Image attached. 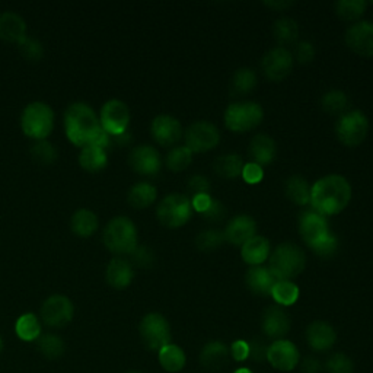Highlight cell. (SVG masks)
Listing matches in <instances>:
<instances>
[{
	"label": "cell",
	"mask_w": 373,
	"mask_h": 373,
	"mask_svg": "<svg viewBox=\"0 0 373 373\" xmlns=\"http://www.w3.org/2000/svg\"><path fill=\"white\" fill-rule=\"evenodd\" d=\"M65 131L67 139L79 147L95 145L106 149L110 145V136L102 130L99 117L85 102L69 105L65 113Z\"/></svg>",
	"instance_id": "1"
},
{
	"label": "cell",
	"mask_w": 373,
	"mask_h": 373,
	"mask_svg": "<svg viewBox=\"0 0 373 373\" xmlns=\"http://www.w3.org/2000/svg\"><path fill=\"white\" fill-rule=\"evenodd\" d=\"M352 185L341 175L333 174L318 179L311 186V206L323 216H334L349 206Z\"/></svg>",
	"instance_id": "2"
},
{
	"label": "cell",
	"mask_w": 373,
	"mask_h": 373,
	"mask_svg": "<svg viewBox=\"0 0 373 373\" xmlns=\"http://www.w3.org/2000/svg\"><path fill=\"white\" fill-rule=\"evenodd\" d=\"M104 244L111 252L124 255L138 248V228L126 216L114 218L104 229Z\"/></svg>",
	"instance_id": "3"
},
{
	"label": "cell",
	"mask_w": 373,
	"mask_h": 373,
	"mask_svg": "<svg viewBox=\"0 0 373 373\" xmlns=\"http://www.w3.org/2000/svg\"><path fill=\"white\" fill-rule=\"evenodd\" d=\"M306 265V254L293 243L279 245L270 254V270L279 280H290L299 276Z\"/></svg>",
	"instance_id": "4"
},
{
	"label": "cell",
	"mask_w": 373,
	"mask_h": 373,
	"mask_svg": "<svg viewBox=\"0 0 373 373\" xmlns=\"http://www.w3.org/2000/svg\"><path fill=\"white\" fill-rule=\"evenodd\" d=\"M21 127L25 135L35 142L45 140L55 128V113L45 102H31L22 113Z\"/></svg>",
	"instance_id": "5"
},
{
	"label": "cell",
	"mask_w": 373,
	"mask_h": 373,
	"mask_svg": "<svg viewBox=\"0 0 373 373\" xmlns=\"http://www.w3.org/2000/svg\"><path fill=\"white\" fill-rule=\"evenodd\" d=\"M264 111L258 102H235L225 111V124L230 131L245 133L262 123Z\"/></svg>",
	"instance_id": "6"
},
{
	"label": "cell",
	"mask_w": 373,
	"mask_h": 373,
	"mask_svg": "<svg viewBox=\"0 0 373 373\" xmlns=\"http://www.w3.org/2000/svg\"><path fill=\"white\" fill-rule=\"evenodd\" d=\"M193 215L190 199L182 194H169L157 206L156 216L164 226L175 229L184 226Z\"/></svg>",
	"instance_id": "7"
},
{
	"label": "cell",
	"mask_w": 373,
	"mask_h": 373,
	"mask_svg": "<svg viewBox=\"0 0 373 373\" xmlns=\"http://www.w3.org/2000/svg\"><path fill=\"white\" fill-rule=\"evenodd\" d=\"M335 133H337L338 140L343 145L349 146V147L359 146L367 138L369 120L359 110L345 113L337 121Z\"/></svg>",
	"instance_id": "8"
},
{
	"label": "cell",
	"mask_w": 373,
	"mask_h": 373,
	"mask_svg": "<svg viewBox=\"0 0 373 373\" xmlns=\"http://www.w3.org/2000/svg\"><path fill=\"white\" fill-rule=\"evenodd\" d=\"M140 335L149 350L159 352L171 344V328L161 313H147L140 323Z\"/></svg>",
	"instance_id": "9"
},
{
	"label": "cell",
	"mask_w": 373,
	"mask_h": 373,
	"mask_svg": "<svg viewBox=\"0 0 373 373\" xmlns=\"http://www.w3.org/2000/svg\"><path fill=\"white\" fill-rule=\"evenodd\" d=\"M99 123L108 136H120L127 131L130 123V110L126 102L120 99L106 101L99 113Z\"/></svg>",
	"instance_id": "10"
},
{
	"label": "cell",
	"mask_w": 373,
	"mask_h": 373,
	"mask_svg": "<svg viewBox=\"0 0 373 373\" xmlns=\"http://www.w3.org/2000/svg\"><path fill=\"white\" fill-rule=\"evenodd\" d=\"M221 142V133L215 124L208 121H197L185 131V146L193 153L208 152Z\"/></svg>",
	"instance_id": "11"
},
{
	"label": "cell",
	"mask_w": 373,
	"mask_h": 373,
	"mask_svg": "<svg viewBox=\"0 0 373 373\" xmlns=\"http://www.w3.org/2000/svg\"><path fill=\"white\" fill-rule=\"evenodd\" d=\"M299 232L305 244L313 250L333 233L325 216L319 215L313 208L305 210L299 218Z\"/></svg>",
	"instance_id": "12"
},
{
	"label": "cell",
	"mask_w": 373,
	"mask_h": 373,
	"mask_svg": "<svg viewBox=\"0 0 373 373\" xmlns=\"http://www.w3.org/2000/svg\"><path fill=\"white\" fill-rule=\"evenodd\" d=\"M262 72L273 82H282L293 69V55L284 47H276L262 57Z\"/></svg>",
	"instance_id": "13"
},
{
	"label": "cell",
	"mask_w": 373,
	"mask_h": 373,
	"mask_svg": "<svg viewBox=\"0 0 373 373\" xmlns=\"http://www.w3.org/2000/svg\"><path fill=\"white\" fill-rule=\"evenodd\" d=\"M73 304L69 298L63 295L50 296L41 308L43 321L50 327H63L69 324L73 318Z\"/></svg>",
	"instance_id": "14"
},
{
	"label": "cell",
	"mask_w": 373,
	"mask_h": 373,
	"mask_svg": "<svg viewBox=\"0 0 373 373\" xmlns=\"http://www.w3.org/2000/svg\"><path fill=\"white\" fill-rule=\"evenodd\" d=\"M299 350L295 344L289 340H276L272 345H269L267 360L270 364L282 372H290L295 369L299 363Z\"/></svg>",
	"instance_id": "15"
},
{
	"label": "cell",
	"mask_w": 373,
	"mask_h": 373,
	"mask_svg": "<svg viewBox=\"0 0 373 373\" xmlns=\"http://www.w3.org/2000/svg\"><path fill=\"white\" fill-rule=\"evenodd\" d=\"M345 44L362 57H373V23L363 21L345 33Z\"/></svg>",
	"instance_id": "16"
},
{
	"label": "cell",
	"mask_w": 373,
	"mask_h": 373,
	"mask_svg": "<svg viewBox=\"0 0 373 373\" xmlns=\"http://www.w3.org/2000/svg\"><path fill=\"white\" fill-rule=\"evenodd\" d=\"M128 164L138 174L147 177L156 175L162 167L161 156L153 146L149 145H142L133 149L128 157Z\"/></svg>",
	"instance_id": "17"
},
{
	"label": "cell",
	"mask_w": 373,
	"mask_h": 373,
	"mask_svg": "<svg viewBox=\"0 0 373 373\" xmlns=\"http://www.w3.org/2000/svg\"><path fill=\"white\" fill-rule=\"evenodd\" d=\"M153 139L161 146H174L182 138V127L181 123L168 114H161L155 117L150 126Z\"/></svg>",
	"instance_id": "18"
},
{
	"label": "cell",
	"mask_w": 373,
	"mask_h": 373,
	"mask_svg": "<svg viewBox=\"0 0 373 373\" xmlns=\"http://www.w3.org/2000/svg\"><path fill=\"white\" fill-rule=\"evenodd\" d=\"M261 325L264 334L267 337L274 340H283L290 331V318L287 312L283 311L280 306H269L262 313Z\"/></svg>",
	"instance_id": "19"
},
{
	"label": "cell",
	"mask_w": 373,
	"mask_h": 373,
	"mask_svg": "<svg viewBox=\"0 0 373 373\" xmlns=\"http://www.w3.org/2000/svg\"><path fill=\"white\" fill-rule=\"evenodd\" d=\"M223 233H225L228 243L236 247L239 245L243 247L245 243L250 241L251 238L255 236L257 223L251 216H247V215L235 216L233 219L229 221Z\"/></svg>",
	"instance_id": "20"
},
{
	"label": "cell",
	"mask_w": 373,
	"mask_h": 373,
	"mask_svg": "<svg viewBox=\"0 0 373 373\" xmlns=\"http://www.w3.org/2000/svg\"><path fill=\"white\" fill-rule=\"evenodd\" d=\"M306 341L315 352H327L337 341V333L325 321H315L306 328Z\"/></svg>",
	"instance_id": "21"
},
{
	"label": "cell",
	"mask_w": 373,
	"mask_h": 373,
	"mask_svg": "<svg viewBox=\"0 0 373 373\" xmlns=\"http://www.w3.org/2000/svg\"><path fill=\"white\" fill-rule=\"evenodd\" d=\"M280 282L274 273L262 265H255L247 272L245 283L248 289L258 296H272V290L274 284Z\"/></svg>",
	"instance_id": "22"
},
{
	"label": "cell",
	"mask_w": 373,
	"mask_h": 373,
	"mask_svg": "<svg viewBox=\"0 0 373 373\" xmlns=\"http://www.w3.org/2000/svg\"><path fill=\"white\" fill-rule=\"evenodd\" d=\"M229 360L230 350L222 341H208L200 353V363L207 370H221L229 363Z\"/></svg>",
	"instance_id": "23"
},
{
	"label": "cell",
	"mask_w": 373,
	"mask_h": 373,
	"mask_svg": "<svg viewBox=\"0 0 373 373\" xmlns=\"http://www.w3.org/2000/svg\"><path fill=\"white\" fill-rule=\"evenodd\" d=\"M248 150L252 162L258 164L260 167H264L270 165L274 161L277 147L273 138L267 135H257L252 138Z\"/></svg>",
	"instance_id": "24"
},
{
	"label": "cell",
	"mask_w": 373,
	"mask_h": 373,
	"mask_svg": "<svg viewBox=\"0 0 373 373\" xmlns=\"http://www.w3.org/2000/svg\"><path fill=\"white\" fill-rule=\"evenodd\" d=\"M25 37L26 23L21 15L9 11L0 15V38L19 44Z\"/></svg>",
	"instance_id": "25"
},
{
	"label": "cell",
	"mask_w": 373,
	"mask_h": 373,
	"mask_svg": "<svg viewBox=\"0 0 373 373\" xmlns=\"http://www.w3.org/2000/svg\"><path fill=\"white\" fill-rule=\"evenodd\" d=\"M133 277H135V272H133L131 264L124 258H113L105 272L106 282L114 289H126Z\"/></svg>",
	"instance_id": "26"
},
{
	"label": "cell",
	"mask_w": 373,
	"mask_h": 373,
	"mask_svg": "<svg viewBox=\"0 0 373 373\" xmlns=\"http://www.w3.org/2000/svg\"><path fill=\"white\" fill-rule=\"evenodd\" d=\"M243 260L250 264L251 267H255V265H261L265 260L270 257V243L269 239H265L264 236L255 235L251 238L248 243L243 245L241 250Z\"/></svg>",
	"instance_id": "27"
},
{
	"label": "cell",
	"mask_w": 373,
	"mask_h": 373,
	"mask_svg": "<svg viewBox=\"0 0 373 373\" xmlns=\"http://www.w3.org/2000/svg\"><path fill=\"white\" fill-rule=\"evenodd\" d=\"M72 230L82 238H88L94 235L98 229V218L94 211L89 208H79L74 211V215L72 216L70 221Z\"/></svg>",
	"instance_id": "28"
},
{
	"label": "cell",
	"mask_w": 373,
	"mask_h": 373,
	"mask_svg": "<svg viewBox=\"0 0 373 373\" xmlns=\"http://www.w3.org/2000/svg\"><path fill=\"white\" fill-rule=\"evenodd\" d=\"M106 162H108V156H106L105 149L95 145L82 147V152L79 155V164L89 172H98L104 169Z\"/></svg>",
	"instance_id": "29"
},
{
	"label": "cell",
	"mask_w": 373,
	"mask_h": 373,
	"mask_svg": "<svg viewBox=\"0 0 373 373\" xmlns=\"http://www.w3.org/2000/svg\"><path fill=\"white\" fill-rule=\"evenodd\" d=\"M157 197V191L155 186L149 182H138L128 191V203L135 208H146L155 203Z\"/></svg>",
	"instance_id": "30"
},
{
	"label": "cell",
	"mask_w": 373,
	"mask_h": 373,
	"mask_svg": "<svg viewBox=\"0 0 373 373\" xmlns=\"http://www.w3.org/2000/svg\"><path fill=\"white\" fill-rule=\"evenodd\" d=\"M287 199L298 206H306L311 201V186L301 175H293L286 182Z\"/></svg>",
	"instance_id": "31"
},
{
	"label": "cell",
	"mask_w": 373,
	"mask_h": 373,
	"mask_svg": "<svg viewBox=\"0 0 373 373\" xmlns=\"http://www.w3.org/2000/svg\"><path fill=\"white\" fill-rule=\"evenodd\" d=\"M273 37L283 47L298 41L299 25L291 18H280L273 25Z\"/></svg>",
	"instance_id": "32"
},
{
	"label": "cell",
	"mask_w": 373,
	"mask_h": 373,
	"mask_svg": "<svg viewBox=\"0 0 373 373\" xmlns=\"http://www.w3.org/2000/svg\"><path fill=\"white\" fill-rule=\"evenodd\" d=\"M159 363L161 366L171 373H177L184 369L186 357L181 347L175 344H168L164 349L159 350Z\"/></svg>",
	"instance_id": "33"
},
{
	"label": "cell",
	"mask_w": 373,
	"mask_h": 373,
	"mask_svg": "<svg viewBox=\"0 0 373 373\" xmlns=\"http://www.w3.org/2000/svg\"><path fill=\"white\" fill-rule=\"evenodd\" d=\"M244 162L243 157L239 155L230 153V155H223L219 156L215 161V171L219 177L226 178V179H235L243 174Z\"/></svg>",
	"instance_id": "34"
},
{
	"label": "cell",
	"mask_w": 373,
	"mask_h": 373,
	"mask_svg": "<svg viewBox=\"0 0 373 373\" xmlns=\"http://www.w3.org/2000/svg\"><path fill=\"white\" fill-rule=\"evenodd\" d=\"M257 82H258V79H257L255 72L248 67H243L235 72L232 77V82H230V89L233 95L245 96L255 89Z\"/></svg>",
	"instance_id": "35"
},
{
	"label": "cell",
	"mask_w": 373,
	"mask_h": 373,
	"mask_svg": "<svg viewBox=\"0 0 373 373\" xmlns=\"http://www.w3.org/2000/svg\"><path fill=\"white\" fill-rule=\"evenodd\" d=\"M16 335L23 341H34L41 334V325L34 313H23L18 318L15 325Z\"/></svg>",
	"instance_id": "36"
},
{
	"label": "cell",
	"mask_w": 373,
	"mask_h": 373,
	"mask_svg": "<svg viewBox=\"0 0 373 373\" xmlns=\"http://www.w3.org/2000/svg\"><path fill=\"white\" fill-rule=\"evenodd\" d=\"M321 106L327 114L341 117L343 114H345V110L349 108V98L343 91L333 89L323 96Z\"/></svg>",
	"instance_id": "37"
},
{
	"label": "cell",
	"mask_w": 373,
	"mask_h": 373,
	"mask_svg": "<svg viewBox=\"0 0 373 373\" xmlns=\"http://www.w3.org/2000/svg\"><path fill=\"white\" fill-rule=\"evenodd\" d=\"M273 299L282 306H290L299 299V287L290 280H280L272 290Z\"/></svg>",
	"instance_id": "38"
},
{
	"label": "cell",
	"mask_w": 373,
	"mask_h": 373,
	"mask_svg": "<svg viewBox=\"0 0 373 373\" xmlns=\"http://www.w3.org/2000/svg\"><path fill=\"white\" fill-rule=\"evenodd\" d=\"M366 6L364 0H340L335 4V12L343 21L353 22L364 13Z\"/></svg>",
	"instance_id": "39"
},
{
	"label": "cell",
	"mask_w": 373,
	"mask_h": 373,
	"mask_svg": "<svg viewBox=\"0 0 373 373\" xmlns=\"http://www.w3.org/2000/svg\"><path fill=\"white\" fill-rule=\"evenodd\" d=\"M193 161V152L186 146H178L167 155V167L172 172H181L190 167Z\"/></svg>",
	"instance_id": "40"
},
{
	"label": "cell",
	"mask_w": 373,
	"mask_h": 373,
	"mask_svg": "<svg viewBox=\"0 0 373 373\" xmlns=\"http://www.w3.org/2000/svg\"><path fill=\"white\" fill-rule=\"evenodd\" d=\"M225 241H226V238H225V233L222 230L208 229V230H203L197 235L196 245L200 251L211 252V251L221 248Z\"/></svg>",
	"instance_id": "41"
},
{
	"label": "cell",
	"mask_w": 373,
	"mask_h": 373,
	"mask_svg": "<svg viewBox=\"0 0 373 373\" xmlns=\"http://www.w3.org/2000/svg\"><path fill=\"white\" fill-rule=\"evenodd\" d=\"M34 161L43 165H50L57 159V150L48 140H37L31 147Z\"/></svg>",
	"instance_id": "42"
},
{
	"label": "cell",
	"mask_w": 373,
	"mask_h": 373,
	"mask_svg": "<svg viewBox=\"0 0 373 373\" xmlns=\"http://www.w3.org/2000/svg\"><path fill=\"white\" fill-rule=\"evenodd\" d=\"M38 347L41 350V353L44 356H47L48 359H56V357H60L65 352V344L62 341L60 337L55 335V334H47V335H43L40 338V343H38Z\"/></svg>",
	"instance_id": "43"
},
{
	"label": "cell",
	"mask_w": 373,
	"mask_h": 373,
	"mask_svg": "<svg viewBox=\"0 0 373 373\" xmlns=\"http://www.w3.org/2000/svg\"><path fill=\"white\" fill-rule=\"evenodd\" d=\"M353 362L344 353H335L330 356L325 362L327 373H353Z\"/></svg>",
	"instance_id": "44"
},
{
	"label": "cell",
	"mask_w": 373,
	"mask_h": 373,
	"mask_svg": "<svg viewBox=\"0 0 373 373\" xmlns=\"http://www.w3.org/2000/svg\"><path fill=\"white\" fill-rule=\"evenodd\" d=\"M18 45L22 55L28 60H40L44 55V48L38 40L25 37Z\"/></svg>",
	"instance_id": "45"
},
{
	"label": "cell",
	"mask_w": 373,
	"mask_h": 373,
	"mask_svg": "<svg viewBox=\"0 0 373 373\" xmlns=\"http://www.w3.org/2000/svg\"><path fill=\"white\" fill-rule=\"evenodd\" d=\"M338 250V239L334 233H331L325 241H323L318 247H315L312 251L318 255V257H323V258H331L335 255Z\"/></svg>",
	"instance_id": "46"
},
{
	"label": "cell",
	"mask_w": 373,
	"mask_h": 373,
	"mask_svg": "<svg viewBox=\"0 0 373 373\" xmlns=\"http://www.w3.org/2000/svg\"><path fill=\"white\" fill-rule=\"evenodd\" d=\"M248 344H250V359H252L257 363L267 360L269 345L265 344L261 338H254Z\"/></svg>",
	"instance_id": "47"
},
{
	"label": "cell",
	"mask_w": 373,
	"mask_h": 373,
	"mask_svg": "<svg viewBox=\"0 0 373 373\" xmlns=\"http://www.w3.org/2000/svg\"><path fill=\"white\" fill-rule=\"evenodd\" d=\"M131 255H133V261H135V264L139 265V267L142 269H149L155 261V255L152 250L147 247L138 245V248L131 252Z\"/></svg>",
	"instance_id": "48"
},
{
	"label": "cell",
	"mask_w": 373,
	"mask_h": 373,
	"mask_svg": "<svg viewBox=\"0 0 373 373\" xmlns=\"http://www.w3.org/2000/svg\"><path fill=\"white\" fill-rule=\"evenodd\" d=\"M225 215H226V208L219 200H211L208 208L204 213H201V216L207 222H221L225 218Z\"/></svg>",
	"instance_id": "49"
},
{
	"label": "cell",
	"mask_w": 373,
	"mask_h": 373,
	"mask_svg": "<svg viewBox=\"0 0 373 373\" xmlns=\"http://www.w3.org/2000/svg\"><path fill=\"white\" fill-rule=\"evenodd\" d=\"M295 57L299 63H309L315 57V48L308 41H301L295 47Z\"/></svg>",
	"instance_id": "50"
},
{
	"label": "cell",
	"mask_w": 373,
	"mask_h": 373,
	"mask_svg": "<svg viewBox=\"0 0 373 373\" xmlns=\"http://www.w3.org/2000/svg\"><path fill=\"white\" fill-rule=\"evenodd\" d=\"M241 175H243L245 182L258 184L264 178V171H262V167H260L258 164L250 162V164L244 165Z\"/></svg>",
	"instance_id": "51"
},
{
	"label": "cell",
	"mask_w": 373,
	"mask_h": 373,
	"mask_svg": "<svg viewBox=\"0 0 373 373\" xmlns=\"http://www.w3.org/2000/svg\"><path fill=\"white\" fill-rule=\"evenodd\" d=\"M230 357H233L236 362H244L250 359V344L244 340H236L230 347Z\"/></svg>",
	"instance_id": "52"
},
{
	"label": "cell",
	"mask_w": 373,
	"mask_h": 373,
	"mask_svg": "<svg viewBox=\"0 0 373 373\" xmlns=\"http://www.w3.org/2000/svg\"><path fill=\"white\" fill-rule=\"evenodd\" d=\"M189 190L197 196V194H208L210 191V182L203 175H194L189 181Z\"/></svg>",
	"instance_id": "53"
},
{
	"label": "cell",
	"mask_w": 373,
	"mask_h": 373,
	"mask_svg": "<svg viewBox=\"0 0 373 373\" xmlns=\"http://www.w3.org/2000/svg\"><path fill=\"white\" fill-rule=\"evenodd\" d=\"M211 200H213V199H211L208 194H197V196L193 197L191 206H193V208H194L196 211L204 213V211L208 208Z\"/></svg>",
	"instance_id": "54"
},
{
	"label": "cell",
	"mask_w": 373,
	"mask_h": 373,
	"mask_svg": "<svg viewBox=\"0 0 373 373\" xmlns=\"http://www.w3.org/2000/svg\"><path fill=\"white\" fill-rule=\"evenodd\" d=\"M301 369L304 373H318L319 370H321V363H319V360L316 357L308 356L304 359Z\"/></svg>",
	"instance_id": "55"
},
{
	"label": "cell",
	"mask_w": 373,
	"mask_h": 373,
	"mask_svg": "<svg viewBox=\"0 0 373 373\" xmlns=\"http://www.w3.org/2000/svg\"><path fill=\"white\" fill-rule=\"evenodd\" d=\"M265 5L276 11H280V9H287L289 6H291L293 2H265Z\"/></svg>",
	"instance_id": "56"
},
{
	"label": "cell",
	"mask_w": 373,
	"mask_h": 373,
	"mask_svg": "<svg viewBox=\"0 0 373 373\" xmlns=\"http://www.w3.org/2000/svg\"><path fill=\"white\" fill-rule=\"evenodd\" d=\"M235 373H252L250 369H247V367H243V369H239V370H236Z\"/></svg>",
	"instance_id": "57"
},
{
	"label": "cell",
	"mask_w": 373,
	"mask_h": 373,
	"mask_svg": "<svg viewBox=\"0 0 373 373\" xmlns=\"http://www.w3.org/2000/svg\"><path fill=\"white\" fill-rule=\"evenodd\" d=\"M130 373H140V372H130Z\"/></svg>",
	"instance_id": "58"
}]
</instances>
